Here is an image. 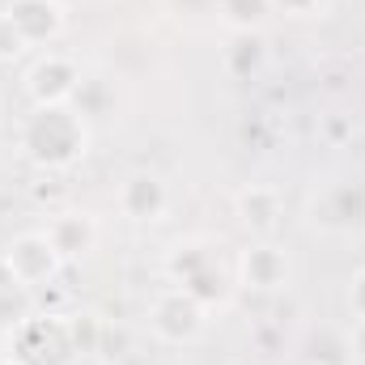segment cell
Masks as SVG:
<instances>
[{
    "label": "cell",
    "mask_w": 365,
    "mask_h": 365,
    "mask_svg": "<svg viewBox=\"0 0 365 365\" xmlns=\"http://www.w3.org/2000/svg\"><path fill=\"white\" fill-rule=\"evenodd\" d=\"M331 9V0H272V13L289 17V21H314Z\"/></svg>",
    "instance_id": "17"
},
{
    "label": "cell",
    "mask_w": 365,
    "mask_h": 365,
    "mask_svg": "<svg viewBox=\"0 0 365 365\" xmlns=\"http://www.w3.org/2000/svg\"><path fill=\"white\" fill-rule=\"evenodd\" d=\"M0 13L13 21V30H17L30 47L56 43V38L64 34V26H68V9L56 4V0H4Z\"/></svg>",
    "instance_id": "9"
},
{
    "label": "cell",
    "mask_w": 365,
    "mask_h": 365,
    "mask_svg": "<svg viewBox=\"0 0 365 365\" xmlns=\"http://www.w3.org/2000/svg\"><path fill=\"white\" fill-rule=\"evenodd\" d=\"M208 323H212V306H204L195 293H187L179 284H166L149 302V331L170 349H187V344L204 340Z\"/></svg>",
    "instance_id": "3"
},
{
    "label": "cell",
    "mask_w": 365,
    "mask_h": 365,
    "mask_svg": "<svg viewBox=\"0 0 365 365\" xmlns=\"http://www.w3.org/2000/svg\"><path fill=\"white\" fill-rule=\"evenodd\" d=\"M221 60H225V68H230L238 81H251V77H259V73H264L268 47H264V38H259V34H230V43H225V51H221Z\"/></svg>",
    "instance_id": "15"
},
{
    "label": "cell",
    "mask_w": 365,
    "mask_h": 365,
    "mask_svg": "<svg viewBox=\"0 0 365 365\" xmlns=\"http://www.w3.org/2000/svg\"><path fill=\"white\" fill-rule=\"evenodd\" d=\"M212 13L230 34H259L272 17V0H212Z\"/></svg>",
    "instance_id": "14"
},
{
    "label": "cell",
    "mask_w": 365,
    "mask_h": 365,
    "mask_svg": "<svg viewBox=\"0 0 365 365\" xmlns=\"http://www.w3.org/2000/svg\"><path fill=\"white\" fill-rule=\"evenodd\" d=\"M357 349H353V331L340 327H314L306 336V361L310 365H353Z\"/></svg>",
    "instance_id": "13"
},
{
    "label": "cell",
    "mask_w": 365,
    "mask_h": 365,
    "mask_svg": "<svg viewBox=\"0 0 365 365\" xmlns=\"http://www.w3.org/2000/svg\"><path fill=\"white\" fill-rule=\"evenodd\" d=\"M115 208L132 225H158L170 212V187H166L162 175L136 170V175H128V179L115 187Z\"/></svg>",
    "instance_id": "8"
},
{
    "label": "cell",
    "mask_w": 365,
    "mask_h": 365,
    "mask_svg": "<svg viewBox=\"0 0 365 365\" xmlns=\"http://www.w3.org/2000/svg\"><path fill=\"white\" fill-rule=\"evenodd\" d=\"M166 276H170V284L195 293L204 306H217V302H225V293H230V280H225L221 264H217V251H212L204 238L175 242V247L166 251Z\"/></svg>",
    "instance_id": "4"
},
{
    "label": "cell",
    "mask_w": 365,
    "mask_h": 365,
    "mask_svg": "<svg viewBox=\"0 0 365 365\" xmlns=\"http://www.w3.org/2000/svg\"><path fill=\"white\" fill-rule=\"evenodd\" d=\"M21 158L43 175H64L90 153V119L77 106H30L17 128Z\"/></svg>",
    "instance_id": "1"
},
{
    "label": "cell",
    "mask_w": 365,
    "mask_h": 365,
    "mask_svg": "<svg viewBox=\"0 0 365 365\" xmlns=\"http://www.w3.org/2000/svg\"><path fill=\"white\" fill-rule=\"evenodd\" d=\"M234 272H238V284L251 289V293H280V289H289V280H293V259H289V251H284L280 242L259 238V242H251L247 251H238Z\"/></svg>",
    "instance_id": "7"
},
{
    "label": "cell",
    "mask_w": 365,
    "mask_h": 365,
    "mask_svg": "<svg viewBox=\"0 0 365 365\" xmlns=\"http://www.w3.org/2000/svg\"><path fill=\"white\" fill-rule=\"evenodd\" d=\"M0 268L9 276V284L34 293V289L51 284L56 276L64 272V259H60V251L51 247L47 234H17L4 247V255H0Z\"/></svg>",
    "instance_id": "5"
},
{
    "label": "cell",
    "mask_w": 365,
    "mask_h": 365,
    "mask_svg": "<svg viewBox=\"0 0 365 365\" xmlns=\"http://www.w3.org/2000/svg\"><path fill=\"white\" fill-rule=\"evenodd\" d=\"M310 217H314L319 230H331V234L365 225V187L361 182H336V187H327L314 200Z\"/></svg>",
    "instance_id": "10"
},
{
    "label": "cell",
    "mask_w": 365,
    "mask_h": 365,
    "mask_svg": "<svg viewBox=\"0 0 365 365\" xmlns=\"http://www.w3.org/2000/svg\"><path fill=\"white\" fill-rule=\"evenodd\" d=\"M234 212H238V221L255 238H272L280 217H284V195H280V187H272V182H247L234 195Z\"/></svg>",
    "instance_id": "11"
},
{
    "label": "cell",
    "mask_w": 365,
    "mask_h": 365,
    "mask_svg": "<svg viewBox=\"0 0 365 365\" xmlns=\"http://www.w3.org/2000/svg\"><path fill=\"white\" fill-rule=\"evenodd\" d=\"M56 4H64V9H68V4H73V0H56Z\"/></svg>",
    "instance_id": "21"
},
{
    "label": "cell",
    "mask_w": 365,
    "mask_h": 365,
    "mask_svg": "<svg viewBox=\"0 0 365 365\" xmlns=\"http://www.w3.org/2000/svg\"><path fill=\"white\" fill-rule=\"evenodd\" d=\"M43 234L51 238V247L60 251V259H64V264L86 259L93 247H98V225H93L90 212H60Z\"/></svg>",
    "instance_id": "12"
},
{
    "label": "cell",
    "mask_w": 365,
    "mask_h": 365,
    "mask_svg": "<svg viewBox=\"0 0 365 365\" xmlns=\"http://www.w3.org/2000/svg\"><path fill=\"white\" fill-rule=\"evenodd\" d=\"M110 102H115L110 81H106V77H90V73H86V81H81V90H77V98H73V106H77L86 119H98Z\"/></svg>",
    "instance_id": "16"
},
{
    "label": "cell",
    "mask_w": 365,
    "mask_h": 365,
    "mask_svg": "<svg viewBox=\"0 0 365 365\" xmlns=\"http://www.w3.org/2000/svg\"><path fill=\"white\" fill-rule=\"evenodd\" d=\"M86 81V68L64 51H43L26 68V98L30 106H73V98Z\"/></svg>",
    "instance_id": "6"
},
{
    "label": "cell",
    "mask_w": 365,
    "mask_h": 365,
    "mask_svg": "<svg viewBox=\"0 0 365 365\" xmlns=\"http://www.w3.org/2000/svg\"><path fill=\"white\" fill-rule=\"evenodd\" d=\"M353 349H357V353H365V327H357V331H353Z\"/></svg>",
    "instance_id": "20"
},
{
    "label": "cell",
    "mask_w": 365,
    "mask_h": 365,
    "mask_svg": "<svg viewBox=\"0 0 365 365\" xmlns=\"http://www.w3.org/2000/svg\"><path fill=\"white\" fill-rule=\"evenodd\" d=\"M9 361L17 365H77L81 349L73 336L68 314L51 310H30L9 327Z\"/></svg>",
    "instance_id": "2"
},
{
    "label": "cell",
    "mask_w": 365,
    "mask_h": 365,
    "mask_svg": "<svg viewBox=\"0 0 365 365\" xmlns=\"http://www.w3.org/2000/svg\"><path fill=\"white\" fill-rule=\"evenodd\" d=\"M4 365H17V361H4Z\"/></svg>",
    "instance_id": "22"
},
{
    "label": "cell",
    "mask_w": 365,
    "mask_h": 365,
    "mask_svg": "<svg viewBox=\"0 0 365 365\" xmlns=\"http://www.w3.org/2000/svg\"><path fill=\"white\" fill-rule=\"evenodd\" d=\"M26 51H30V43L13 30V21L0 13V64H13V60H21Z\"/></svg>",
    "instance_id": "18"
},
{
    "label": "cell",
    "mask_w": 365,
    "mask_h": 365,
    "mask_svg": "<svg viewBox=\"0 0 365 365\" xmlns=\"http://www.w3.org/2000/svg\"><path fill=\"white\" fill-rule=\"evenodd\" d=\"M349 314L357 327H365V268L349 280Z\"/></svg>",
    "instance_id": "19"
}]
</instances>
